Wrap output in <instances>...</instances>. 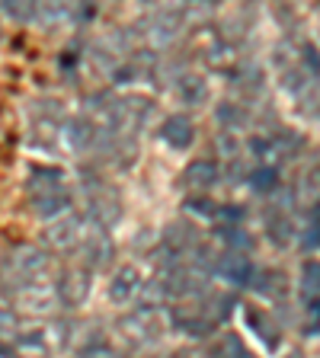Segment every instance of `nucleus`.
I'll list each match as a JSON object with an SVG mask.
<instances>
[{
	"label": "nucleus",
	"mask_w": 320,
	"mask_h": 358,
	"mask_svg": "<svg viewBox=\"0 0 320 358\" xmlns=\"http://www.w3.org/2000/svg\"><path fill=\"white\" fill-rule=\"evenodd\" d=\"M45 268H48V253L42 246L20 243L13 250H7V256L0 262V278L10 285V291H16L26 282H39L45 275Z\"/></svg>",
	"instance_id": "nucleus-1"
},
{
	"label": "nucleus",
	"mask_w": 320,
	"mask_h": 358,
	"mask_svg": "<svg viewBox=\"0 0 320 358\" xmlns=\"http://www.w3.org/2000/svg\"><path fill=\"white\" fill-rule=\"evenodd\" d=\"M103 115L109 122V128L134 134V131H144L148 119L154 115V103L144 96H116V99H109Z\"/></svg>",
	"instance_id": "nucleus-2"
},
{
	"label": "nucleus",
	"mask_w": 320,
	"mask_h": 358,
	"mask_svg": "<svg viewBox=\"0 0 320 358\" xmlns=\"http://www.w3.org/2000/svg\"><path fill=\"white\" fill-rule=\"evenodd\" d=\"M160 327H164V320L157 317V307H138L134 313H128V317H122L116 323V329L128 343V349H144V345L157 343L160 333H164Z\"/></svg>",
	"instance_id": "nucleus-3"
},
{
	"label": "nucleus",
	"mask_w": 320,
	"mask_h": 358,
	"mask_svg": "<svg viewBox=\"0 0 320 358\" xmlns=\"http://www.w3.org/2000/svg\"><path fill=\"white\" fill-rule=\"evenodd\" d=\"M83 189H87V217L97 227H103V231H109V227H116V224L122 221V201L119 195L112 192V189H106L103 182H83Z\"/></svg>",
	"instance_id": "nucleus-4"
},
{
	"label": "nucleus",
	"mask_w": 320,
	"mask_h": 358,
	"mask_svg": "<svg viewBox=\"0 0 320 358\" xmlns=\"http://www.w3.org/2000/svg\"><path fill=\"white\" fill-rule=\"evenodd\" d=\"M179 29H183V10L179 7H160L151 20H144V42H148L151 52L157 48H170L179 38Z\"/></svg>",
	"instance_id": "nucleus-5"
},
{
	"label": "nucleus",
	"mask_w": 320,
	"mask_h": 358,
	"mask_svg": "<svg viewBox=\"0 0 320 358\" xmlns=\"http://www.w3.org/2000/svg\"><path fill=\"white\" fill-rule=\"evenodd\" d=\"M55 291H58V301L61 307H67V310H77V307L87 304L90 291H93V272L90 268H64L58 275V282H55Z\"/></svg>",
	"instance_id": "nucleus-6"
},
{
	"label": "nucleus",
	"mask_w": 320,
	"mask_h": 358,
	"mask_svg": "<svg viewBox=\"0 0 320 358\" xmlns=\"http://www.w3.org/2000/svg\"><path fill=\"white\" fill-rule=\"evenodd\" d=\"M83 217H77V215H67L64 211V217H52V224L45 227V234H42V240H45V246L48 250H55V253H71V250H77L81 246V237H83Z\"/></svg>",
	"instance_id": "nucleus-7"
},
{
	"label": "nucleus",
	"mask_w": 320,
	"mask_h": 358,
	"mask_svg": "<svg viewBox=\"0 0 320 358\" xmlns=\"http://www.w3.org/2000/svg\"><path fill=\"white\" fill-rule=\"evenodd\" d=\"M211 272H215L218 278H224V282L237 285V288H244V285H250V278H253V262H250V256L244 253V250H234V246H228L221 256L215 259V266H211Z\"/></svg>",
	"instance_id": "nucleus-8"
},
{
	"label": "nucleus",
	"mask_w": 320,
	"mask_h": 358,
	"mask_svg": "<svg viewBox=\"0 0 320 358\" xmlns=\"http://www.w3.org/2000/svg\"><path fill=\"white\" fill-rule=\"evenodd\" d=\"M10 294L16 298V304H22L29 313H55L61 307L55 285H42V278H39V282L20 285V288L10 291Z\"/></svg>",
	"instance_id": "nucleus-9"
},
{
	"label": "nucleus",
	"mask_w": 320,
	"mask_h": 358,
	"mask_svg": "<svg viewBox=\"0 0 320 358\" xmlns=\"http://www.w3.org/2000/svg\"><path fill=\"white\" fill-rule=\"evenodd\" d=\"M99 131H103V128L93 125L90 119H71L61 125V144H64L71 154H90L99 141Z\"/></svg>",
	"instance_id": "nucleus-10"
},
{
	"label": "nucleus",
	"mask_w": 320,
	"mask_h": 358,
	"mask_svg": "<svg viewBox=\"0 0 320 358\" xmlns=\"http://www.w3.org/2000/svg\"><path fill=\"white\" fill-rule=\"evenodd\" d=\"M81 250H83V262H87L90 272L106 268L112 262V253H116V246H112L109 234H106L103 227H90V231H83Z\"/></svg>",
	"instance_id": "nucleus-11"
},
{
	"label": "nucleus",
	"mask_w": 320,
	"mask_h": 358,
	"mask_svg": "<svg viewBox=\"0 0 320 358\" xmlns=\"http://www.w3.org/2000/svg\"><path fill=\"white\" fill-rule=\"evenodd\" d=\"M134 45H132V32L125 29H112L106 32V36H99L97 42L90 45V55L99 61V64H112L116 58H122V55H128Z\"/></svg>",
	"instance_id": "nucleus-12"
},
{
	"label": "nucleus",
	"mask_w": 320,
	"mask_h": 358,
	"mask_svg": "<svg viewBox=\"0 0 320 358\" xmlns=\"http://www.w3.org/2000/svg\"><path fill=\"white\" fill-rule=\"evenodd\" d=\"M160 138H164L173 150H186L195 138L193 119H186V115H167V122L160 125Z\"/></svg>",
	"instance_id": "nucleus-13"
},
{
	"label": "nucleus",
	"mask_w": 320,
	"mask_h": 358,
	"mask_svg": "<svg viewBox=\"0 0 320 358\" xmlns=\"http://www.w3.org/2000/svg\"><path fill=\"white\" fill-rule=\"evenodd\" d=\"M71 208V195L52 189V192H32V215H39L42 221H52V217L64 215Z\"/></svg>",
	"instance_id": "nucleus-14"
},
{
	"label": "nucleus",
	"mask_w": 320,
	"mask_h": 358,
	"mask_svg": "<svg viewBox=\"0 0 320 358\" xmlns=\"http://www.w3.org/2000/svg\"><path fill=\"white\" fill-rule=\"evenodd\" d=\"M250 285L256 288V294H263V298H269V301H282L285 294H288V278H285L279 268H263V272H253Z\"/></svg>",
	"instance_id": "nucleus-15"
},
{
	"label": "nucleus",
	"mask_w": 320,
	"mask_h": 358,
	"mask_svg": "<svg viewBox=\"0 0 320 358\" xmlns=\"http://www.w3.org/2000/svg\"><path fill=\"white\" fill-rule=\"evenodd\" d=\"M77 3H81V0H39L36 20L52 29V26H58V22H64V20H74Z\"/></svg>",
	"instance_id": "nucleus-16"
},
{
	"label": "nucleus",
	"mask_w": 320,
	"mask_h": 358,
	"mask_svg": "<svg viewBox=\"0 0 320 358\" xmlns=\"http://www.w3.org/2000/svg\"><path fill=\"white\" fill-rule=\"evenodd\" d=\"M141 285V275H138V268L134 266H122L116 275H112V285H109V298L116 304H128L134 301V291Z\"/></svg>",
	"instance_id": "nucleus-17"
},
{
	"label": "nucleus",
	"mask_w": 320,
	"mask_h": 358,
	"mask_svg": "<svg viewBox=\"0 0 320 358\" xmlns=\"http://www.w3.org/2000/svg\"><path fill=\"white\" fill-rule=\"evenodd\" d=\"M221 179V166L215 160H195L186 166V186L189 189H211Z\"/></svg>",
	"instance_id": "nucleus-18"
},
{
	"label": "nucleus",
	"mask_w": 320,
	"mask_h": 358,
	"mask_svg": "<svg viewBox=\"0 0 320 358\" xmlns=\"http://www.w3.org/2000/svg\"><path fill=\"white\" fill-rule=\"evenodd\" d=\"M176 90H179V99L186 106H202L209 99V83H205V77H199V74H183L176 80Z\"/></svg>",
	"instance_id": "nucleus-19"
},
{
	"label": "nucleus",
	"mask_w": 320,
	"mask_h": 358,
	"mask_svg": "<svg viewBox=\"0 0 320 358\" xmlns=\"http://www.w3.org/2000/svg\"><path fill=\"white\" fill-rule=\"evenodd\" d=\"M134 301H138V307H164L167 301H170L164 278H148V282H141L138 291H134Z\"/></svg>",
	"instance_id": "nucleus-20"
},
{
	"label": "nucleus",
	"mask_w": 320,
	"mask_h": 358,
	"mask_svg": "<svg viewBox=\"0 0 320 358\" xmlns=\"http://www.w3.org/2000/svg\"><path fill=\"white\" fill-rule=\"evenodd\" d=\"M64 182V170L58 166H32L29 170V192H52L61 189Z\"/></svg>",
	"instance_id": "nucleus-21"
},
{
	"label": "nucleus",
	"mask_w": 320,
	"mask_h": 358,
	"mask_svg": "<svg viewBox=\"0 0 320 358\" xmlns=\"http://www.w3.org/2000/svg\"><path fill=\"white\" fill-rule=\"evenodd\" d=\"M164 243L173 246L176 253H186V250H193V246H195V227H193V224H183V221L170 224V227H167V234H164Z\"/></svg>",
	"instance_id": "nucleus-22"
},
{
	"label": "nucleus",
	"mask_w": 320,
	"mask_h": 358,
	"mask_svg": "<svg viewBox=\"0 0 320 358\" xmlns=\"http://www.w3.org/2000/svg\"><path fill=\"white\" fill-rule=\"evenodd\" d=\"M215 234L228 246H234V250H253V237H250V234H246L240 224H218Z\"/></svg>",
	"instance_id": "nucleus-23"
},
{
	"label": "nucleus",
	"mask_w": 320,
	"mask_h": 358,
	"mask_svg": "<svg viewBox=\"0 0 320 358\" xmlns=\"http://www.w3.org/2000/svg\"><path fill=\"white\" fill-rule=\"evenodd\" d=\"M36 7L39 0H0V10L13 22H32L36 20Z\"/></svg>",
	"instance_id": "nucleus-24"
},
{
	"label": "nucleus",
	"mask_w": 320,
	"mask_h": 358,
	"mask_svg": "<svg viewBox=\"0 0 320 358\" xmlns=\"http://www.w3.org/2000/svg\"><path fill=\"white\" fill-rule=\"evenodd\" d=\"M246 182H250V189L253 192H276L279 189V170L276 166H260V170H253L250 176H246Z\"/></svg>",
	"instance_id": "nucleus-25"
},
{
	"label": "nucleus",
	"mask_w": 320,
	"mask_h": 358,
	"mask_svg": "<svg viewBox=\"0 0 320 358\" xmlns=\"http://www.w3.org/2000/svg\"><path fill=\"white\" fill-rule=\"evenodd\" d=\"M246 320L253 323L256 336H260V339L269 345V349H279V333H276V327H272V320H266V313H260V310H246Z\"/></svg>",
	"instance_id": "nucleus-26"
},
{
	"label": "nucleus",
	"mask_w": 320,
	"mask_h": 358,
	"mask_svg": "<svg viewBox=\"0 0 320 358\" xmlns=\"http://www.w3.org/2000/svg\"><path fill=\"white\" fill-rule=\"evenodd\" d=\"M16 336H20V317H16L13 307H4V304H0V343H4V345H13Z\"/></svg>",
	"instance_id": "nucleus-27"
},
{
	"label": "nucleus",
	"mask_w": 320,
	"mask_h": 358,
	"mask_svg": "<svg viewBox=\"0 0 320 358\" xmlns=\"http://www.w3.org/2000/svg\"><path fill=\"white\" fill-rule=\"evenodd\" d=\"M269 234H272L276 243H288V240H295V224H291V217L285 211H276L269 217Z\"/></svg>",
	"instance_id": "nucleus-28"
},
{
	"label": "nucleus",
	"mask_w": 320,
	"mask_h": 358,
	"mask_svg": "<svg viewBox=\"0 0 320 358\" xmlns=\"http://www.w3.org/2000/svg\"><path fill=\"white\" fill-rule=\"evenodd\" d=\"M215 119H218V125H224V128H240L246 122V115H244V109H240L237 103H221L218 106V112H215Z\"/></svg>",
	"instance_id": "nucleus-29"
},
{
	"label": "nucleus",
	"mask_w": 320,
	"mask_h": 358,
	"mask_svg": "<svg viewBox=\"0 0 320 358\" xmlns=\"http://www.w3.org/2000/svg\"><path fill=\"white\" fill-rule=\"evenodd\" d=\"M305 336H317L320 333V294L305 298V320H301Z\"/></svg>",
	"instance_id": "nucleus-30"
},
{
	"label": "nucleus",
	"mask_w": 320,
	"mask_h": 358,
	"mask_svg": "<svg viewBox=\"0 0 320 358\" xmlns=\"http://www.w3.org/2000/svg\"><path fill=\"white\" fill-rule=\"evenodd\" d=\"M301 294L305 298L320 294V262H305V268H301Z\"/></svg>",
	"instance_id": "nucleus-31"
},
{
	"label": "nucleus",
	"mask_w": 320,
	"mask_h": 358,
	"mask_svg": "<svg viewBox=\"0 0 320 358\" xmlns=\"http://www.w3.org/2000/svg\"><path fill=\"white\" fill-rule=\"evenodd\" d=\"M211 352H215V355H231V358H244L246 355V345L240 343L237 336L234 333H224L221 339H218L215 345H211Z\"/></svg>",
	"instance_id": "nucleus-32"
},
{
	"label": "nucleus",
	"mask_w": 320,
	"mask_h": 358,
	"mask_svg": "<svg viewBox=\"0 0 320 358\" xmlns=\"http://www.w3.org/2000/svg\"><path fill=\"white\" fill-rule=\"evenodd\" d=\"M298 192H301V199H307V201H320V166L301 179Z\"/></svg>",
	"instance_id": "nucleus-33"
},
{
	"label": "nucleus",
	"mask_w": 320,
	"mask_h": 358,
	"mask_svg": "<svg viewBox=\"0 0 320 358\" xmlns=\"http://www.w3.org/2000/svg\"><path fill=\"white\" fill-rule=\"evenodd\" d=\"M215 201L211 199H189L186 201V211L189 215H199V217H215Z\"/></svg>",
	"instance_id": "nucleus-34"
},
{
	"label": "nucleus",
	"mask_w": 320,
	"mask_h": 358,
	"mask_svg": "<svg viewBox=\"0 0 320 358\" xmlns=\"http://www.w3.org/2000/svg\"><path fill=\"white\" fill-rule=\"evenodd\" d=\"M218 148H221V154H228V157H234V154H237L240 141H237V138H234V131H231V128H224V131L218 134Z\"/></svg>",
	"instance_id": "nucleus-35"
},
{
	"label": "nucleus",
	"mask_w": 320,
	"mask_h": 358,
	"mask_svg": "<svg viewBox=\"0 0 320 358\" xmlns=\"http://www.w3.org/2000/svg\"><path fill=\"white\" fill-rule=\"evenodd\" d=\"M205 58H209V64L224 67V64H228V61H231V48H228V45H211V48H209V55H205Z\"/></svg>",
	"instance_id": "nucleus-36"
}]
</instances>
